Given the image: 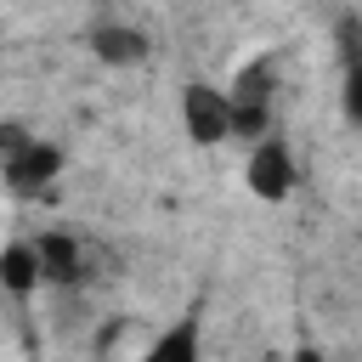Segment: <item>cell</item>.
I'll return each instance as SVG.
<instances>
[{"instance_id":"1","label":"cell","mask_w":362,"mask_h":362,"mask_svg":"<svg viewBox=\"0 0 362 362\" xmlns=\"http://www.w3.org/2000/svg\"><path fill=\"white\" fill-rule=\"evenodd\" d=\"M272 90H277L272 57H255V62H243V68L232 74L226 102H232V136H238V141L272 136Z\"/></svg>"},{"instance_id":"2","label":"cell","mask_w":362,"mask_h":362,"mask_svg":"<svg viewBox=\"0 0 362 362\" xmlns=\"http://www.w3.org/2000/svg\"><path fill=\"white\" fill-rule=\"evenodd\" d=\"M181 130L192 136V147L232 141V102H226V90L209 85V79H192L181 90Z\"/></svg>"},{"instance_id":"3","label":"cell","mask_w":362,"mask_h":362,"mask_svg":"<svg viewBox=\"0 0 362 362\" xmlns=\"http://www.w3.org/2000/svg\"><path fill=\"white\" fill-rule=\"evenodd\" d=\"M0 175H6V187H11L17 198H34V192H45V187L62 175V147H51L45 136H28L23 147H11V153L0 158Z\"/></svg>"},{"instance_id":"4","label":"cell","mask_w":362,"mask_h":362,"mask_svg":"<svg viewBox=\"0 0 362 362\" xmlns=\"http://www.w3.org/2000/svg\"><path fill=\"white\" fill-rule=\"evenodd\" d=\"M243 181H249V192H255V198H266V204L288 198V192H294V181H300V170H294V153H288L277 136H260V141L249 147Z\"/></svg>"},{"instance_id":"5","label":"cell","mask_w":362,"mask_h":362,"mask_svg":"<svg viewBox=\"0 0 362 362\" xmlns=\"http://www.w3.org/2000/svg\"><path fill=\"white\" fill-rule=\"evenodd\" d=\"M34 255H40V283H51V288H79L85 283V243L74 232L34 238Z\"/></svg>"},{"instance_id":"6","label":"cell","mask_w":362,"mask_h":362,"mask_svg":"<svg viewBox=\"0 0 362 362\" xmlns=\"http://www.w3.org/2000/svg\"><path fill=\"white\" fill-rule=\"evenodd\" d=\"M90 57L107 62V68H130V62L147 57V34L130 28V23H102V28H90Z\"/></svg>"},{"instance_id":"7","label":"cell","mask_w":362,"mask_h":362,"mask_svg":"<svg viewBox=\"0 0 362 362\" xmlns=\"http://www.w3.org/2000/svg\"><path fill=\"white\" fill-rule=\"evenodd\" d=\"M0 288L17 294V300L40 288V255H34V243H6L0 249Z\"/></svg>"},{"instance_id":"8","label":"cell","mask_w":362,"mask_h":362,"mask_svg":"<svg viewBox=\"0 0 362 362\" xmlns=\"http://www.w3.org/2000/svg\"><path fill=\"white\" fill-rule=\"evenodd\" d=\"M147 356H153V362H192V356H198V322H192V317L175 322L164 339L147 345Z\"/></svg>"},{"instance_id":"9","label":"cell","mask_w":362,"mask_h":362,"mask_svg":"<svg viewBox=\"0 0 362 362\" xmlns=\"http://www.w3.org/2000/svg\"><path fill=\"white\" fill-rule=\"evenodd\" d=\"M334 45H339V62L345 68H362V11H345L334 23Z\"/></svg>"},{"instance_id":"10","label":"cell","mask_w":362,"mask_h":362,"mask_svg":"<svg viewBox=\"0 0 362 362\" xmlns=\"http://www.w3.org/2000/svg\"><path fill=\"white\" fill-rule=\"evenodd\" d=\"M339 107H345V124L362 130V68H345V90H339Z\"/></svg>"},{"instance_id":"11","label":"cell","mask_w":362,"mask_h":362,"mask_svg":"<svg viewBox=\"0 0 362 362\" xmlns=\"http://www.w3.org/2000/svg\"><path fill=\"white\" fill-rule=\"evenodd\" d=\"M23 141H28V130H23V124H11V119H6V124H0V158H6V153H11V147H23Z\"/></svg>"}]
</instances>
